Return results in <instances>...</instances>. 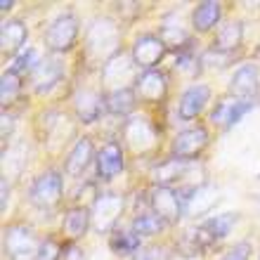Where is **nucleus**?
Here are the masks:
<instances>
[{
    "label": "nucleus",
    "mask_w": 260,
    "mask_h": 260,
    "mask_svg": "<svg viewBox=\"0 0 260 260\" xmlns=\"http://www.w3.org/2000/svg\"><path fill=\"white\" fill-rule=\"evenodd\" d=\"M241 38H244V28H241V21H227L218 28V36H215V45L213 48L220 50V52H234V50L241 45Z\"/></svg>",
    "instance_id": "5701e85b"
},
{
    "label": "nucleus",
    "mask_w": 260,
    "mask_h": 260,
    "mask_svg": "<svg viewBox=\"0 0 260 260\" xmlns=\"http://www.w3.org/2000/svg\"><path fill=\"white\" fill-rule=\"evenodd\" d=\"M43 241H38L28 227L12 225L5 230V251L10 260H36L41 253Z\"/></svg>",
    "instance_id": "f03ea898"
},
{
    "label": "nucleus",
    "mask_w": 260,
    "mask_h": 260,
    "mask_svg": "<svg viewBox=\"0 0 260 260\" xmlns=\"http://www.w3.org/2000/svg\"><path fill=\"white\" fill-rule=\"evenodd\" d=\"M123 137L125 142L130 144V149L135 154H144V151H151L156 147V128L147 121V118H130L123 125Z\"/></svg>",
    "instance_id": "1a4fd4ad"
},
{
    "label": "nucleus",
    "mask_w": 260,
    "mask_h": 260,
    "mask_svg": "<svg viewBox=\"0 0 260 260\" xmlns=\"http://www.w3.org/2000/svg\"><path fill=\"white\" fill-rule=\"evenodd\" d=\"M130 227H133L140 237H154V234H158L161 230H164L166 222L158 218L156 213L151 211V213H140V215H135Z\"/></svg>",
    "instance_id": "a878e982"
},
{
    "label": "nucleus",
    "mask_w": 260,
    "mask_h": 260,
    "mask_svg": "<svg viewBox=\"0 0 260 260\" xmlns=\"http://www.w3.org/2000/svg\"><path fill=\"white\" fill-rule=\"evenodd\" d=\"M187 173V161L182 158H168L164 164H158L154 171H151V180L156 187H171L175 180L185 178Z\"/></svg>",
    "instance_id": "aec40b11"
},
{
    "label": "nucleus",
    "mask_w": 260,
    "mask_h": 260,
    "mask_svg": "<svg viewBox=\"0 0 260 260\" xmlns=\"http://www.w3.org/2000/svg\"><path fill=\"white\" fill-rule=\"evenodd\" d=\"M135 92L140 100L144 102H161L168 92V83H166V76L161 71H144L140 78L135 81Z\"/></svg>",
    "instance_id": "4468645a"
},
{
    "label": "nucleus",
    "mask_w": 260,
    "mask_h": 260,
    "mask_svg": "<svg viewBox=\"0 0 260 260\" xmlns=\"http://www.w3.org/2000/svg\"><path fill=\"white\" fill-rule=\"evenodd\" d=\"M31 76H34L36 92H48V90H52L57 83L62 81L64 67L59 59H55V57H45V59H41V64L34 69Z\"/></svg>",
    "instance_id": "dca6fc26"
},
{
    "label": "nucleus",
    "mask_w": 260,
    "mask_h": 260,
    "mask_svg": "<svg viewBox=\"0 0 260 260\" xmlns=\"http://www.w3.org/2000/svg\"><path fill=\"white\" fill-rule=\"evenodd\" d=\"M239 215L237 213H222V215H213V218L204 220L201 225L197 227V237L199 241L204 244V248H211L213 244H218L220 239H225L230 230L237 225Z\"/></svg>",
    "instance_id": "9d476101"
},
{
    "label": "nucleus",
    "mask_w": 260,
    "mask_h": 260,
    "mask_svg": "<svg viewBox=\"0 0 260 260\" xmlns=\"http://www.w3.org/2000/svg\"><path fill=\"white\" fill-rule=\"evenodd\" d=\"M62 189H64V182H62V175L57 171H45L41 173L36 182L31 185V192H28V199L31 204L43 208V211H50L55 208L59 201H62Z\"/></svg>",
    "instance_id": "7ed1b4c3"
},
{
    "label": "nucleus",
    "mask_w": 260,
    "mask_h": 260,
    "mask_svg": "<svg viewBox=\"0 0 260 260\" xmlns=\"http://www.w3.org/2000/svg\"><path fill=\"white\" fill-rule=\"evenodd\" d=\"M64 260H85L78 248H69V253H64Z\"/></svg>",
    "instance_id": "72a5a7b5"
},
{
    "label": "nucleus",
    "mask_w": 260,
    "mask_h": 260,
    "mask_svg": "<svg viewBox=\"0 0 260 260\" xmlns=\"http://www.w3.org/2000/svg\"><path fill=\"white\" fill-rule=\"evenodd\" d=\"M90 220H92V215H90L83 206H74V208H69L67 215H64L62 230L69 239H81L83 234L88 232Z\"/></svg>",
    "instance_id": "4be33fe9"
},
{
    "label": "nucleus",
    "mask_w": 260,
    "mask_h": 260,
    "mask_svg": "<svg viewBox=\"0 0 260 260\" xmlns=\"http://www.w3.org/2000/svg\"><path fill=\"white\" fill-rule=\"evenodd\" d=\"M97 164V175L102 180H114L118 173L123 171L125 158H123V149L118 142H107L102 149L97 151L95 156Z\"/></svg>",
    "instance_id": "ddd939ff"
},
{
    "label": "nucleus",
    "mask_w": 260,
    "mask_h": 260,
    "mask_svg": "<svg viewBox=\"0 0 260 260\" xmlns=\"http://www.w3.org/2000/svg\"><path fill=\"white\" fill-rule=\"evenodd\" d=\"M59 255H62L59 244H57L55 239H45L43 241V246H41V253H38L36 260H59Z\"/></svg>",
    "instance_id": "473e14b6"
},
{
    "label": "nucleus",
    "mask_w": 260,
    "mask_h": 260,
    "mask_svg": "<svg viewBox=\"0 0 260 260\" xmlns=\"http://www.w3.org/2000/svg\"><path fill=\"white\" fill-rule=\"evenodd\" d=\"M258 83H260V74H258V67L255 64H244L234 71L232 81H230V92L239 100H251L255 90H258Z\"/></svg>",
    "instance_id": "f3484780"
},
{
    "label": "nucleus",
    "mask_w": 260,
    "mask_h": 260,
    "mask_svg": "<svg viewBox=\"0 0 260 260\" xmlns=\"http://www.w3.org/2000/svg\"><path fill=\"white\" fill-rule=\"evenodd\" d=\"M26 38H28V28L21 19L3 21V28H0V45H3V52H7V55L21 52Z\"/></svg>",
    "instance_id": "a211bd4d"
},
{
    "label": "nucleus",
    "mask_w": 260,
    "mask_h": 260,
    "mask_svg": "<svg viewBox=\"0 0 260 260\" xmlns=\"http://www.w3.org/2000/svg\"><path fill=\"white\" fill-rule=\"evenodd\" d=\"M166 50L168 48L164 45V41H161L158 36L144 34V36H140L135 41V45H133V62L137 64V69L154 71V67L164 59Z\"/></svg>",
    "instance_id": "6e6552de"
},
{
    "label": "nucleus",
    "mask_w": 260,
    "mask_h": 260,
    "mask_svg": "<svg viewBox=\"0 0 260 260\" xmlns=\"http://www.w3.org/2000/svg\"><path fill=\"white\" fill-rule=\"evenodd\" d=\"M251 253H253L251 244H248V241H239V244H234L220 260H251Z\"/></svg>",
    "instance_id": "2f4dec72"
},
{
    "label": "nucleus",
    "mask_w": 260,
    "mask_h": 260,
    "mask_svg": "<svg viewBox=\"0 0 260 260\" xmlns=\"http://www.w3.org/2000/svg\"><path fill=\"white\" fill-rule=\"evenodd\" d=\"M220 17H222V5L215 3V0H206V3L197 5V10L192 14V24L199 34H206V31H211L218 24Z\"/></svg>",
    "instance_id": "412c9836"
},
{
    "label": "nucleus",
    "mask_w": 260,
    "mask_h": 260,
    "mask_svg": "<svg viewBox=\"0 0 260 260\" xmlns=\"http://www.w3.org/2000/svg\"><path fill=\"white\" fill-rule=\"evenodd\" d=\"M137 104V92L133 88H116L107 95V109L116 116H125L135 109Z\"/></svg>",
    "instance_id": "393cba45"
},
{
    "label": "nucleus",
    "mask_w": 260,
    "mask_h": 260,
    "mask_svg": "<svg viewBox=\"0 0 260 260\" xmlns=\"http://www.w3.org/2000/svg\"><path fill=\"white\" fill-rule=\"evenodd\" d=\"M232 107H234V100H220L218 107L213 109L211 114V121L218 125H227V121H230V114H232Z\"/></svg>",
    "instance_id": "7c9ffc66"
},
{
    "label": "nucleus",
    "mask_w": 260,
    "mask_h": 260,
    "mask_svg": "<svg viewBox=\"0 0 260 260\" xmlns=\"http://www.w3.org/2000/svg\"><path fill=\"white\" fill-rule=\"evenodd\" d=\"M88 41V52L97 59H114L118 55V45H121V31H118L116 21L109 17H97L88 26L85 34Z\"/></svg>",
    "instance_id": "f257e3e1"
},
{
    "label": "nucleus",
    "mask_w": 260,
    "mask_h": 260,
    "mask_svg": "<svg viewBox=\"0 0 260 260\" xmlns=\"http://www.w3.org/2000/svg\"><path fill=\"white\" fill-rule=\"evenodd\" d=\"M109 246L114 253L118 255H135L140 248H142V237L130 227V230H116V232L111 234V239H109Z\"/></svg>",
    "instance_id": "b1692460"
},
{
    "label": "nucleus",
    "mask_w": 260,
    "mask_h": 260,
    "mask_svg": "<svg viewBox=\"0 0 260 260\" xmlns=\"http://www.w3.org/2000/svg\"><path fill=\"white\" fill-rule=\"evenodd\" d=\"M206 144H208V130L204 125H192V128L180 130L178 135L173 137L171 151L175 158L189 161L206 149Z\"/></svg>",
    "instance_id": "0eeeda50"
},
{
    "label": "nucleus",
    "mask_w": 260,
    "mask_h": 260,
    "mask_svg": "<svg viewBox=\"0 0 260 260\" xmlns=\"http://www.w3.org/2000/svg\"><path fill=\"white\" fill-rule=\"evenodd\" d=\"M21 83H19V76H14L12 71H5L3 74V83H0V97H3V102H12L17 92H19Z\"/></svg>",
    "instance_id": "c756f323"
},
{
    "label": "nucleus",
    "mask_w": 260,
    "mask_h": 260,
    "mask_svg": "<svg viewBox=\"0 0 260 260\" xmlns=\"http://www.w3.org/2000/svg\"><path fill=\"white\" fill-rule=\"evenodd\" d=\"M41 64V57H38V50L36 48H24L21 52L12 57V67L7 69V71H12L14 76L24 74V71H31L34 74V69Z\"/></svg>",
    "instance_id": "bb28decb"
},
{
    "label": "nucleus",
    "mask_w": 260,
    "mask_h": 260,
    "mask_svg": "<svg viewBox=\"0 0 260 260\" xmlns=\"http://www.w3.org/2000/svg\"><path fill=\"white\" fill-rule=\"evenodd\" d=\"M123 213V197L118 194H100L92 206V227L100 234H107L114 230Z\"/></svg>",
    "instance_id": "39448f33"
},
{
    "label": "nucleus",
    "mask_w": 260,
    "mask_h": 260,
    "mask_svg": "<svg viewBox=\"0 0 260 260\" xmlns=\"http://www.w3.org/2000/svg\"><path fill=\"white\" fill-rule=\"evenodd\" d=\"M149 204H151V211L156 213L166 225L178 222L182 218V213H185V204L180 199V192H175L173 187H154Z\"/></svg>",
    "instance_id": "423d86ee"
},
{
    "label": "nucleus",
    "mask_w": 260,
    "mask_h": 260,
    "mask_svg": "<svg viewBox=\"0 0 260 260\" xmlns=\"http://www.w3.org/2000/svg\"><path fill=\"white\" fill-rule=\"evenodd\" d=\"M173 253L171 248L164 246V244H149V246H142L133 255V260H171Z\"/></svg>",
    "instance_id": "c85d7f7f"
},
{
    "label": "nucleus",
    "mask_w": 260,
    "mask_h": 260,
    "mask_svg": "<svg viewBox=\"0 0 260 260\" xmlns=\"http://www.w3.org/2000/svg\"><path fill=\"white\" fill-rule=\"evenodd\" d=\"M92 156H95L92 140H90V137H81V140L74 144V149L69 151L67 161H64V171H67V175H71V178H78V175H81V173L90 166Z\"/></svg>",
    "instance_id": "6ab92c4d"
},
{
    "label": "nucleus",
    "mask_w": 260,
    "mask_h": 260,
    "mask_svg": "<svg viewBox=\"0 0 260 260\" xmlns=\"http://www.w3.org/2000/svg\"><path fill=\"white\" fill-rule=\"evenodd\" d=\"M78 38V19L71 12L59 14L45 31V45L50 52H67Z\"/></svg>",
    "instance_id": "20e7f679"
},
{
    "label": "nucleus",
    "mask_w": 260,
    "mask_h": 260,
    "mask_svg": "<svg viewBox=\"0 0 260 260\" xmlns=\"http://www.w3.org/2000/svg\"><path fill=\"white\" fill-rule=\"evenodd\" d=\"M7 194H10V189H7V180L3 178V211L7 208V199H10Z\"/></svg>",
    "instance_id": "f704fd0d"
},
{
    "label": "nucleus",
    "mask_w": 260,
    "mask_h": 260,
    "mask_svg": "<svg viewBox=\"0 0 260 260\" xmlns=\"http://www.w3.org/2000/svg\"><path fill=\"white\" fill-rule=\"evenodd\" d=\"M12 7H14L12 0H3V3H0V10H3V12H7V10H12Z\"/></svg>",
    "instance_id": "c9c22d12"
},
{
    "label": "nucleus",
    "mask_w": 260,
    "mask_h": 260,
    "mask_svg": "<svg viewBox=\"0 0 260 260\" xmlns=\"http://www.w3.org/2000/svg\"><path fill=\"white\" fill-rule=\"evenodd\" d=\"M107 107V97H102L97 90H90V88H83L78 90L74 95V109H76V116L81 118L83 123H95L102 109Z\"/></svg>",
    "instance_id": "f8f14e48"
},
{
    "label": "nucleus",
    "mask_w": 260,
    "mask_h": 260,
    "mask_svg": "<svg viewBox=\"0 0 260 260\" xmlns=\"http://www.w3.org/2000/svg\"><path fill=\"white\" fill-rule=\"evenodd\" d=\"M158 38L164 41L166 48H182L187 41H189V36H187V31L180 24H168L166 21L164 26H161V34H158Z\"/></svg>",
    "instance_id": "cd10ccee"
},
{
    "label": "nucleus",
    "mask_w": 260,
    "mask_h": 260,
    "mask_svg": "<svg viewBox=\"0 0 260 260\" xmlns=\"http://www.w3.org/2000/svg\"><path fill=\"white\" fill-rule=\"evenodd\" d=\"M180 199L185 204V213H189V215H204L218 201V192L208 185H201V187H189L187 192H180Z\"/></svg>",
    "instance_id": "2eb2a0df"
},
{
    "label": "nucleus",
    "mask_w": 260,
    "mask_h": 260,
    "mask_svg": "<svg viewBox=\"0 0 260 260\" xmlns=\"http://www.w3.org/2000/svg\"><path fill=\"white\" fill-rule=\"evenodd\" d=\"M208 100H211V88L204 85V83H194V85H189V88L182 92V97H180L178 116L182 118V121H192V118H197L199 114L204 111Z\"/></svg>",
    "instance_id": "9b49d317"
}]
</instances>
